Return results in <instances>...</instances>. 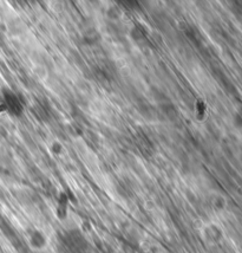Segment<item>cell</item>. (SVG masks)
Masks as SVG:
<instances>
[{"label":"cell","mask_w":242,"mask_h":253,"mask_svg":"<svg viewBox=\"0 0 242 253\" xmlns=\"http://www.w3.org/2000/svg\"><path fill=\"white\" fill-rule=\"evenodd\" d=\"M33 111H35V115L41 121H47L51 116V108L48 107L47 102H37L35 103L33 107Z\"/></svg>","instance_id":"5b68a950"},{"label":"cell","mask_w":242,"mask_h":253,"mask_svg":"<svg viewBox=\"0 0 242 253\" xmlns=\"http://www.w3.org/2000/svg\"><path fill=\"white\" fill-rule=\"evenodd\" d=\"M0 111L12 117H20L23 115V101L10 88H4L0 91Z\"/></svg>","instance_id":"6da1fadb"},{"label":"cell","mask_w":242,"mask_h":253,"mask_svg":"<svg viewBox=\"0 0 242 253\" xmlns=\"http://www.w3.org/2000/svg\"><path fill=\"white\" fill-rule=\"evenodd\" d=\"M135 141H136V146H137L138 150H140L142 154L147 156H150L153 154L154 146L153 143H151V141L148 138V136H145L144 134L138 132L137 136L135 138Z\"/></svg>","instance_id":"277c9868"},{"label":"cell","mask_w":242,"mask_h":253,"mask_svg":"<svg viewBox=\"0 0 242 253\" xmlns=\"http://www.w3.org/2000/svg\"><path fill=\"white\" fill-rule=\"evenodd\" d=\"M130 35H131L132 39H134L135 42H138V43H140V42L145 41L148 37L147 30L144 29V26L142 25V24H136L134 28L131 29Z\"/></svg>","instance_id":"ba28073f"},{"label":"cell","mask_w":242,"mask_h":253,"mask_svg":"<svg viewBox=\"0 0 242 253\" xmlns=\"http://www.w3.org/2000/svg\"><path fill=\"white\" fill-rule=\"evenodd\" d=\"M51 152L53 153L54 155H59L63 153V146L59 142H53L51 144Z\"/></svg>","instance_id":"30bf717a"},{"label":"cell","mask_w":242,"mask_h":253,"mask_svg":"<svg viewBox=\"0 0 242 253\" xmlns=\"http://www.w3.org/2000/svg\"><path fill=\"white\" fill-rule=\"evenodd\" d=\"M81 253H89V252H86V251H84V252H81Z\"/></svg>","instance_id":"7c38bea8"},{"label":"cell","mask_w":242,"mask_h":253,"mask_svg":"<svg viewBox=\"0 0 242 253\" xmlns=\"http://www.w3.org/2000/svg\"><path fill=\"white\" fill-rule=\"evenodd\" d=\"M196 110H198L199 117L201 119V117L205 114V111H204L205 110V105H204L203 102H201V101L198 102V104H196Z\"/></svg>","instance_id":"8fae6325"},{"label":"cell","mask_w":242,"mask_h":253,"mask_svg":"<svg viewBox=\"0 0 242 253\" xmlns=\"http://www.w3.org/2000/svg\"><path fill=\"white\" fill-rule=\"evenodd\" d=\"M121 13H120V10L119 7H116V6H113V7L109 8L108 11V17L111 18V19H116V18H120Z\"/></svg>","instance_id":"9c48e42d"},{"label":"cell","mask_w":242,"mask_h":253,"mask_svg":"<svg viewBox=\"0 0 242 253\" xmlns=\"http://www.w3.org/2000/svg\"><path fill=\"white\" fill-rule=\"evenodd\" d=\"M27 242H29L30 248L32 250H35V251H41V250L46 249L48 244V238L44 231L35 227L29 231Z\"/></svg>","instance_id":"7a4b0ae2"},{"label":"cell","mask_w":242,"mask_h":253,"mask_svg":"<svg viewBox=\"0 0 242 253\" xmlns=\"http://www.w3.org/2000/svg\"><path fill=\"white\" fill-rule=\"evenodd\" d=\"M160 109H161L162 114L164 115L169 121H176L178 119V111L171 102H164V103L160 104Z\"/></svg>","instance_id":"8992f818"},{"label":"cell","mask_w":242,"mask_h":253,"mask_svg":"<svg viewBox=\"0 0 242 253\" xmlns=\"http://www.w3.org/2000/svg\"><path fill=\"white\" fill-rule=\"evenodd\" d=\"M202 238L205 243L210 244V245H216L220 244L223 239V231L219 225L216 224H207L202 227Z\"/></svg>","instance_id":"3957f363"},{"label":"cell","mask_w":242,"mask_h":253,"mask_svg":"<svg viewBox=\"0 0 242 253\" xmlns=\"http://www.w3.org/2000/svg\"><path fill=\"white\" fill-rule=\"evenodd\" d=\"M208 201H209V205H210L211 209H213L214 211H216V212H220V211H223L226 209V205H227L226 199L223 198L221 194H217V193L211 194L209 199H208Z\"/></svg>","instance_id":"52a82bcc"},{"label":"cell","mask_w":242,"mask_h":253,"mask_svg":"<svg viewBox=\"0 0 242 253\" xmlns=\"http://www.w3.org/2000/svg\"><path fill=\"white\" fill-rule=\"evenodd\" d=\"M147 253H156V252H147Z\"/></svg>","instance_id":"4fadbf2b"}]
</instances>
